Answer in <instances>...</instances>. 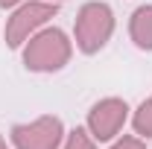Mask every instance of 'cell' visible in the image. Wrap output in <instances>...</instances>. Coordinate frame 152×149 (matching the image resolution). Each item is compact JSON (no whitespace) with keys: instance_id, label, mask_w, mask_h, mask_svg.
<instances>
[{"instance_id":"obj_1","label":"cell","mask_w":152,"mask_h":149,"mask_svg":"<svg viewBox=\"0 0 152 149\" xmlns=\"http://www.w3.org/2000/svg\"><path fill=\"white\" fill-rule=\"evenodd\" d=\"M20 50H23V67L26 70H32V73H56L61 67H67V61L73 56V41L58 26H44Z\"/></svg>"},{"instance_id":"obj_2","label":"cell","mask_w":152,"mask_h":149,"mask_svg":"<svg viewBox=\"0 0 152 149\" xmlns=\"http://www.w3.org/2000/svg\"><path fill=\"white\" fill-rule=\"evenodd\" d=\"M114 35V12L108 3H99V0H91L79 9L73 23V41L79 47V53L85 56H94L99 53Z\"/></svg>"},{"instance_id":"obj_3","label":"cell","mask_w":152,"mask_h":149,"mask_svg":"<svg viewBox=\"0 0 152 149\" xmlns=\"http://www.w3.org/2000/svg\"><path fill=\"white\" fill-rule=\"evenodd\" d=\"M56 15H58V3H53V0H26V3L15 6V12L6 18V29H3L6 44L12 50H20L38 29H44Z\"/></svg>"},{"instance_id":"obj_4","label":"cell","mask_w":152,"mask_h":149,"mask_svg":"<svg viewBox=\"0 0 152 149\" xmlns=\"http://www.w3.org/2000/svg\"><path fill=\"white\" fill-rule=\"evenodd\" d=\"M12 143L15 149H58L64 143V123L53 114L18 123L12 126Z\"/></svg>"},{"instance_id":"obj_5","label":"cell","mask_w":152,"mask_h":149,"mask_svg":"<svg viewBox=\"0 0 152 149\" xmlns=\"http://www.w3.org/2000/svg\"><path fill=\"white\" fill-rule=\"evenodd\" d=\"M126 120H129V105H126V99H120V96H105V99H99V102L91 105L85 129L91 131V137H94L96 143H108V140H114V137L120 134V129L126 126Z\"/></svg>"},{"instance_id":"obj_6","label":"cell","mask_w":152,"mask_h":149,"mask_svg":"<svg viewBox=\"0 0 152 149\" xmlns=\"http://www.w3.org/2000/svg\"><path fill=\"white\" fill-rule=\"evenodd\" d=\"M129 38L134 41L137 50L152 53V3L149 6H137L129 18Z\"/></svg>"},{"instance_id":"obj_7","label":"cell","mask_w":152,"mask_h":149,"mask_svg":"<svg viewBox=\"0 0 152 149\" xmlns=\"http://www.w3.org/2000/svg\"><path fill=\"white\" fill-rule=\"evenodd\" d=\"M132 126H134V134L137 137H152V93L134 108Z\"/></svg>"},{"instance_id":"obj_8","label":"cell","mask_w":152,"mask_h":149,"mask_svg":"<svg viewBox=\"0 0 152 149\" xmlns=\"http://www.w3.org/2000/svg\"><path fill=\"white\" fill-rule=\"evenodd\" d=\"M58 149H96V140L91 137V131H88V129L76 126L73 131L64 134V143H61Z\"/></svg>"},{"instance_id":"obj_9","label":"cell","mask_w":152,"mask_h":149,"mask_svg":"<svg viewBox=\"0 0 152 149\" xmlns=\"http://www.w3.org/2000/svg\"><path fill=\"white\" fill-rule=\"evenodd\" d=\"M111 149H146V143H143V137H137V134H126V137L114 140Z\"/></svg>"},{"instance_id":"obj_10","label":"cell","mask_w":152,"mask_h":149,"mask_svg":"<svg viewBox=\"0 0 152 149\" xmlns=\"http://www.w3.org/2000/svg\"><path fill=\"white\" fill-rule=\"evenodd\" d=\"M20 3H26V0H0V9H15Z\"/></svg>"},{"instance_id":"obj_11","label":"cell","mask_w":152,"mask_h":149,"mask_svg":"<svg viewBox=\"0 0 152 149\" xmlns=\"http://www.w3.org/2000/svg\"><path fill=\"white\" fill-rule=\"evenodd\" d=\"M0 149H9V146H6V140H3V134H0Z\"/></svg>"},{"instance_id":"obj_12","label":"cell","mask_w":152,"mask_h":149,"mask_svg":"<svg viewBox=\"0 0 152 149\" xmlns=\"http://www.w3.org/2000/svg\"><path fill=\"white\" fill-rule=\"evenodd\" d=\"M53 3H61V0H53Z\"/></svg>"}]
</instances>
